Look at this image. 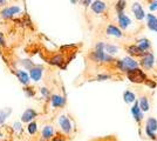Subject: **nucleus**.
I'll return each mask as SVG.
<instances>
[{
	"instance_id": "21",
	"label": "nucleus",
	"mask_w": 157,
	"mask_h": 141,
	"mask_svg": "<svg viewBox=\"0 0 157 141\" xmlns=\"http://www.w3.org/2000/svg\"><path fill=\"white\" fill-rule=\"evenodd\" d=\"M12 113V109L11 108H6V109H1L0 111V125H2L5 120H6V118L8 115Z\"/></svg>"
},
{
	"instance_id": "26",
	"label": "nucleus",
	"mask_w": 157,
	"mask_h": 141,
	"mask_svg": "<svg viewBox=\"0 0 157 141\" xmlns=\"http://www.w3.org/2000/svg\"><path fill=\"white\" fill-rule=\"evenodd\" d=\"M36 129H38V127H36V123H35V122H31V123L28 125V132H29L31 134H34V133L36 132Z\"/></svg>"
},
{
	"instance_id": "9",
	"label": "nucleus",
	"mask_w": 157,
	"mask_h": 141,
	"mask_svg": "<svg viewBox=\"0 0 157 141\" xmlns=\"http://www.w3.org/2000/svg\"><path fill=\"white\" fill-rule=\"evenodd\" d=\"M118 24H120V26L122 27V28H127L131 24V20L128 15H125L122 12V13H118Z\"/></svg>"
},
{
	"instance_id": "31",
	"label": "nucleus",
	"mask_w": 157,
	"mask_h": 141,
	"mask_svg": "<svg viewBox=\"0 0 157 141\" xmlns=\"http://www.w3.org/2000/svg\"><path fill=\"white\" fill-rule=\"evenodd\" d=\"M41 93L44 94L45 96H46V95H48V91H47V88H41Z\"/></svg>"
},
{
	"instance_id": "2",
	"label": "nucleus",
	"mask_w": 157,
	"mask_h": 141,
	"mask_svg": "<svg viewBox=\"0 0 157 141\" xmlns=\"http://www.w3.org/2000/svg\"><path fill=\"white\" fill-rule=\"evenodd\" d=\"M127 76H128V79L131 82H136V84H141V82L145 81V79H147V76L143 73V71H141L140 68H134V69L128 71L127 72Z\"/></svg>"
},
{
	"instance_id": "10",
	"label": "nucleus",
	"mask_w": 157,
	"mask_h": 141,
	"mask_svg": "<svg viewBox=\"0 0 157 141\" xmlns=\"http://www.w3.org/2000/svg\"><path fill=\"white\" fill-rule=\"evenodd\" d=\"M36 112L34 111V109H32V108H28V109H26L25 111V113L22 114V116H21V120L24 121V122H28V121L33 120L35 116H36Z\"/></svg>"
},
{
	"instance_id": "27",
	"label": "nucleus",
	"mask_w": 157,
	"mask_h": 141,
	"mask_svg": "<svg viewBox=\"0 0 157 141\" xmlns=\"http://www.w3.org/2000/svg\"><path fill=\"white\" fill-rule=\"evenodd\" d=\"M125 7V1H117V4H116V8H117L118 13H122V11H123V8Z\"/></svg>"
},
{
	"instance_id": "12",
	"label": "nucleus",
	"mask_w": 157,
	"mask_h": 141,
	"mask_svg": "<svg viewBox=\"0 0 157 141\" xmlns=\"http://www.w3.org/2000/svg\"><path fill=\"white\" fill-rule=\"evenodd\" d=\"M105 8H107V5H105L103 1H94L92 5V10L98 14L102 13Z\"/></svg>"
},
{
	"instance_id": "32",
	"label": "nucleus",
	"mask_w": 157,
	"mask_h": 141,
	"mask_svg": "<svg viewBox=\"0 0 157 141\" xmlns=\"http://www.w3.org/2000/svg\"><path fill=\"white\" fill-rule=\"evenodd\" d=\"M0 44L4 45V39H2V35H1V34H0Z\"/></svg>"
},
{
	"instance_id": "25",
	"label": "nucleus",
	"mask_w": 157,
	"mask_h": 141,
	"mask_svg": "<svg viewBox=\"0 0 157 141\" xmlns=\"http://www.w3.org/2000/svg\"><path fill=\"white\" fill-rule=\"evenodd\" d=\"M62 62H63V58L61 55H55L52 59H49V64H52V65H59L60 66Z\"/></svg>"
},
{
	"instance_id": "29",
	"label": "nucleus",
	"mask_w": 157,
	"mask_h": 141,
	"mask_svg": "<svg viewBox=\"0 0 157 141\" xmlns=\"http://www.w3.org/2000/svg\"><path fill=\"white\" fill-rule=\"evenodd\" d=\"M150 10L151 11H157V1H154L150 4Z\"/></svg>"
},
{
	"instance_id": "1",
	"label": "nucleus",
	"mask_w": 157,
	"mask_h": 141,
	"mask_svg": "<svg viewBox=\"0 0 157 141\" xmlns=\"http://www.w3.org/2000/svg\"><path fill=\"white\" fill-rule=\"evenodd\" d=\"M103 46H105L103 42H98L96 48H95V51H94L92 54V58L95 61H101V62H109V61H113V58H111L110 55H108V54L103 51Z\"/></svg>"
},
{
	"instance_id": "14",
	"label": "nucleus",
	"mask_w": 157,
	"mask_h": 141,
	"mask_svg": "<svg viewBox=\"0 0 157 141\" xmlns=\"http://www.w3.org/2000/svg\"><path fill=\"white\" fill-rule=\"evenodd\" d=\"M66 104V99L61 95H53L52 96V105L53 107H61Z\"/></svg>"
},
{
	"instance_id": "7",
	"label": "nucleus",
	"mask_w": 157,
	"mask_h": 141,
	"mask_svg": "<svg viewBox=\"0 0 157 141\" xmlns=\"http://www.w3.org/2000/svg\"><path fill=\"white\" fill-rule=\"evenodd\" d=\"M132 12L135 13V17H136L137 20H143L144 17H145L144 10L140 5V2H134V5H132Z\"/></svg>"
},
{
	"instance_id": "20",
	"label": "nucleus",
	"mask_w": 157,
	"mask_h": 141,
	"mask_svg": "<svg viewBox=\"0 0 157 141\" xmlns=\"http://www.w3.org/2000/svg\"><path fill=\"white\" fill-rule=\"evenodd\" d=\"M123 99L127 104H130V102H135L136 100V96H135V94L130 92V91H125L124 93H123Z\"/></svg>"
},
{
	"instance_id": "13",
	"label": "nucleus",
	"mask_w": 157,
	"mask_h": 141,
	"mask_svg": "<svg viewBox=\"0 0 157 141\" xmlns=\"http://www.w3.org/2000/svg\"><path fill=\"white\" fill-rule=\"evenodd\" d=\"M42 76V67H35L31 68V78H32L34 81H39Z\"/></svg>"
},
{
	"instance_id": "33",
	"label": "nucleus",
	"mask_w": 157,
	"mask_h": 141,
	"mask_svg": "<svg viewBox=\"0 0 157 141\" xmlns=\"http://www.w3.org/2000/svg\"><path fill=\"white\" fill-rule=\"evenodd\" d=\"M0 136H1V132H0Z\"/></svg>"
},
{
	"instance_id": "30",
	"label": "nucleus",
	"mask_w": 157,
	"mask_h": 141,
	"mask_svg": "<svg viewBox=\"0 0 157 141\" xmlns=\"http://www.w3.org/2000/svg\"><path fill=\"white\" fill-rule=\"evenodd\" d=\"M14 128H15V131H20L21 129V125H20L19 122H15L14 123Z\"/></svg>"
},
{
	"instance_id": "18",
	"label": "nucleus",
	"mask_w": 157,
	"mask_h": 141,
	"mask_svg": "<svg viewBox=\"0 0 157 141\" xmlns=\"http://www.w3.org/2000/svg\"><path fill=\"white\" fill-rule=\"evenodd\" d=\"M17 76H18V79L21 84H24V85H27L28 82H29V75L25 72V71H18L17 72Z\"/></svg>"
},
{
	"instance_id": "5",
	"label": "nucleus",
	"mask_w": 157,
	"mask_h": 141,
	"mask_svg": "<svg viewBox=\"0 0 157 141\" xmlns=\"http://www.w3.org/2000/svg\"><path fill=\"white\" fill-rule=\"evenodd\" d=\"M20 7L19 6H11V7H6L5 10H2L1 11V17L2 18H11L12 15H14V14H17V13H20Z\"/></svg>"
},
{
	"instance_id": "4",
	"label": "nucleus",
	"mask_w": 157,
	"mask_h": 141,
	"mask_svg": "<svg viewBox=\"0 0 157 141\" xmlns=\"http://www.w3.org/2000/svg\"><path fill=\"white\" fill-rule=\"evenodd\" d=\"M157 131V120L155 118H149L147 120V125H145V133L150 139H155L156 135L155 132Z\"/></svg>"
},
{
	"instance_id": "24",
	"label": "nucleus",
	"mask_w": 157,
	"mask_h": 141,
	"mask_svg": "<svg viewBox=\"0 0 157 141\" xmlns=\"http://www.w3.org/2000/svg\"><path fill=\"white\" fill-rule=\"evenodd\" d=\"M128 52H129L130 54H132V55H143L144 54L143 51H142V49H140L138 46H135V45L128 47Z\"/></svg>"
},
{
	"instance_id": "17",
	"label": "nucleus",
	"mask_w": 157,
	"mask_h": 141,
	"mask_svg": "<svg viewBox=\"0 0 157 141\" xmlns=\"http://www.w3.org/2000/svg\"><path fill=\"white\" fill-rule=\"evenodd\" d=\"M138 107H140L142 113L149 111V101H148V99H147L145 96H142V98L140 99V101H138Z\"/></svg>"
},
{
	"instance_id": "23",
	"label": "nucleus",
	"mask_w": 157,
	"mask_h": 141,
	"mask_svg": "<svg viewBox=\"0 0 157 141\" xmlns=\"http://www.w3.org/2000/svg\"><path fill=\"white\" fill-rule=\"evenodd\" d=\"M53 133H54V129L52 126H46L42 131V136L44 139H51L53 136Z\"/></svg>"
},
{
	"instance_id": "16",
	"label": "nucleus",
	"mask_w": 157,
	"mask_h": 141,
	"mask_svg": "<svg viewBox=\"0 0 157 141\" xmlns=\"http://www.w3.org/2000/svg\"><path fill=\"white\" fill-rule=\"evenodd\" d=\"M148 27L150 28L151 31L157 32V18L154 14H148Z\"/></svg>"
},
{
	"instance_id": "22",
	"label": "nucleus",
	"mask_w": 157,
	"mask_h": 141,
	"mask_svg": "<svg viewBox=\"0 0 157 141\" xmlns=\"http://www.w3.org/2000/svg\"><path fill=\"white\" fill-rule=\"evenodd\" d=\"M103 51H107V54H108V55H110V54H116L118 52V47L107 44V45L103 46Z\"/></svg>"
},
{
	"instance_id": "15",
	"label": "nucleus",
	"mask_w": 157,
	"mask_h": 141,
	"mask_svg": "<svg viewBox=\"0 0 157 141\" xmlns=\"http://www.w3.org/2000/svg\"><path fill=\"white\" fill-rule=\"evenodd\" d=\"M107 34L109 35H114V37H117V38H121L122 37V32L118 27L114 26V25H109L107 27Z\"/></svg>"
},
{
	"instance_id": "11",
	"label": "nucleus",
	"mask_w": 157,
	"mask_h": 141,
	"mask_svg": "<svg viewBox=\"0 0 157 141\" xmlns=\"http://www.w3.org/2000/svg\"><path fill=\"white\" fill-rule=\"evenodd\" d=\"M131 114H132V116L135 118L136 121H141L142 118H143V113L141 112V109L138 107V102H136V101H135V105L131 107Z\"/></svg>"
},
{
	"instance_id": "19",
	"label": "nucleus",
	"mask_w": 157,
	"mask_h": 141,
	"mask_svg": "<svg viewBox=\"0 0 157 141\" xmlns=\"http://www.w3.org/2000/svg\"><path fill=\"white\" fill-rule=\"evenodd\" d=\"M138 48L140 49H142L143 52H145V51H148L149 48H150V46H151V44H150V41L148 40V39H140L138 40Z\"/></svg>"
},
{
	"instance_id": "6",
	"label": "nucleus",
	"mask_w": 157,
	"mask_h": 141,
	"mask_svg": "<svg viewBox=\"0 0 157 141\" xmlns=\"http://www.w3.org/2000/svg\"><path fill=\"white\" fill-rule=\"evenodd\" d=\"M59 123H60V126H61V128H62V131H63L65 133H69V132L72 131V123H71L69 119H68L67 116H65V115L60 116Z\"/></svg>"
},
{
	"instance_id": "28",
	"label": "nucleus",
	"mask_w": 157,
	"mask_h": 141,
	"mask_svg": "<svg viewBox=\"0 0 157 141\" xmlns=\"http://www.w3.org/2000/svg\"><path fill=\"white\" fill-rule=\"evenodd\" d=\"M109 78H110V75H108V74L98 75V80H107V79H109Z\"/></svg>"
},
{
	"instance_id": "8",
	"label": "nucleus",
	"mask_w": 157,
	"mask_h": 141,
	"mask_svg": "<svg viewBox=\"0 0 157 141\" xmlns=\"http://www.w3.org/2000/svg\"><path fill=\"white\" fill-rule=\"evenodd\" d=\"M154 62H155V58L151 53H147L144 54L143 59H142V66L144 68H151L154 66Z\"/></svg>"
},
{
	"instance_id": "3",
	"label": "nucleus",
	"mask_w": 157,
	"mask_h": 141,
	"mask_svg": "<svg viewBox=\"0 0 157 141\" xmlns=\"http://www.w3.org/2000/svg\"><path fill=\"white\" fill-rule=\"evenodd\" d=\"M117 65H118V67L121 68L123 72H128V71H130V69L137 68L138 62L137 61H135L132 58H130V57H125V58H123L122 60L118 61Z\"/></svg>"
}]
</instances>
